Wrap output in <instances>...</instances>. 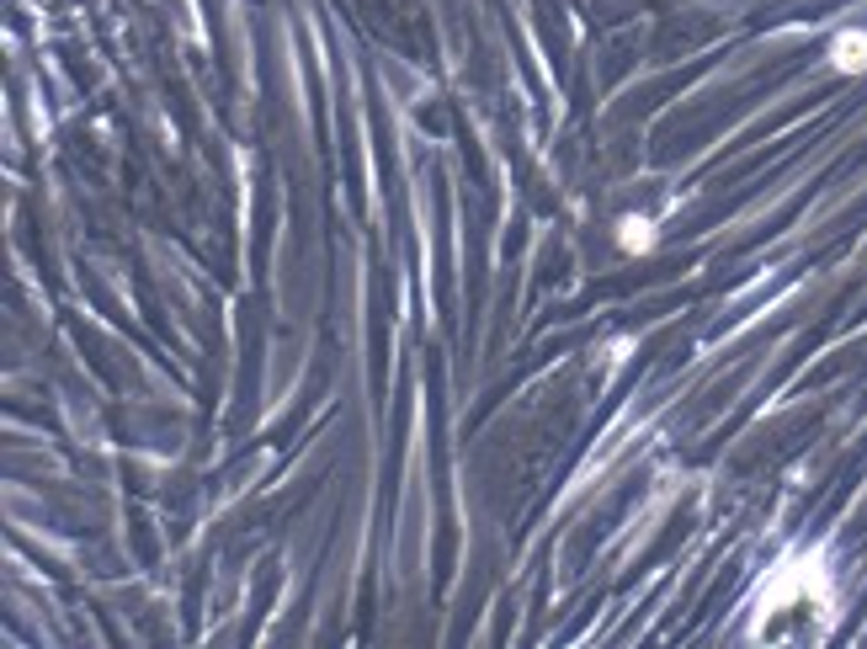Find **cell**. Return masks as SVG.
Listing matches in <instances>:
<instances>
[{
  "label": "cell",
  "instance_id": "obj_1",
  "mask_svg": "<svg viewBox=\"0 0 867 649\" xmlns=\"http://www.w3.org/2000/svg\"><path fill=\"white\" fill-rule=\"evenodd\" d=\"M830 59L836 70H867V32H840L830 43Z\"/></svg>",
  "mask_w": 867,
  "mask_h": 649
},
{
  "label": "cell",
  "instance_id": "obj_2",
  "mask_svg": "<svg viewBox=\"0 0 867 649\" xmlns=\"http://www.w3.org/2000/svg\"><path fill=\"white\" fill-rule=\"evenodd\" d=\"M618 245H623V250H650L654 224L650 218H623V224H618Z\"/></svg>",
  "mask_w": 867,
  "mask_h": 649
}]
</instances>
